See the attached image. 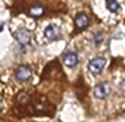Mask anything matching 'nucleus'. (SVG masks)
<instances>
[{
    "mask_svg": "<svg viewBox=\"0 0 125 122\" xmlns=\"http://www.w3.org/2000/svg\"><path fill=\"white\" fill-rule=\"evenodd\" d=\"M3 27H4V22H1V21H0V31L3 30Z\"/></svg>",
    "mask_w": 125,
    "mask_h": 122,
    "instance_id": "13",
    "label": "nucleus"
},
{
    "mask_svg": "<svg viewBox=\"0 0 125 122\" xmlns=\"http://www.w3.org/2000/svg\"><path fill=\"white\" fill-rule=\"evenodd\" d=\"M14 77L20 83H27L32 77V67L30 65H20L14 70Z\"/></svg>",
    "mask_w": 125,
    "mask_h": 122,
    "instance_id": "2",
    "label": "nucleus"
},
{
    "mask_svg": "<svg viewBox=\"0 0 125 122\" xmlns=\"http://www.w3.org/2000/svg\"><path fill=\"white\" fill-rule=\"evenodd\" d=\"M44 37L48 41H58V39L62 38V32H61V28L58 27L56 24H49L46 25V28L44 30Z\"/></svg>",
    "mask_w": 125,
    "mask_h": 122,
    "instance_id": "4",
    "label": "nucleus"
},
{
    "mask_svg": "<svg viewBox=\"0 0 125 122\" xmlns=\"http://www.w3.org/2000/svg\"><path fill=\"white\" fill-rule=\"evenodd\" d=\"M105 65H107V59H105L104 56H96V58H93V59L89 62L87 69H89V72H90L91 74L98 76V74H101L103 73Z\"/></svg>",
    "mask_w": 125,
    "mask_h": 122,
    "instance_id": "1",
    "label": "nucleus"
},
{
    "mask_svg": "<svg viewBox=\"0 0 125 122\" xmlns=\"http://www.w3.org/2000/svg\"><path fill=\"white\" fill-rule=\"evenodd\" d=\"M105 6H107V9L111 11V13H118V11L121 10V6L122 4H121L119 1H107Z\"/></svg>",
    "mask_w": 125,
    "mask_h": 122,
    "instance_id": "9",
    "label": "nucleus"
},
{
    "mask_svg": "<svg viewBox=\"0 0 125 122\" xmlns=\"http://www.w3.org/2000/svg\"><path fill=\"white\" fill-rule=\"evenodd\" d=\"M3 107H4V105H3V101L0 100V112L3 111Z\"/></svg>",
    "mask_w": 125,
    "mask_h": 122,
    "instance_id": "12",
    "label": "nucleus"
},
{
    "mask_svg": "<svg viewBox=\"0 0 125 122\" xmlns=\"http://www.w3.org/2000/svg\"><path fill=\"white\" fill-rule=\"evenodd\" d=\"M90 24V18L86 13H77L74 16V25L77 30H86Z\"/></svg>",
    "mask_w": 125,
    "mask_h": 122,
    "instance_id": "7",
    "label": "nucleus"
},
{
    "mask_svg": "<svg viewBox=\"0 0 125 122\" xmlns=\"http://www.w3.org/2000/svg\"><path fill=\"white\" fill-rule=\"evenodd\" d=\"M13 37L16 39L20 46H28L31 44V39H32V35H31V31L27 30V28H18L16 32L13 34Z\"/></svg>",
    "mask_w": 125,
    "mask_h": 122,
    "instance_id": "3",
    "label": "nucleus"
},
{
    "mask_svg": "<svg viewBox=\"0 0 125 122\" xmlns=\"http://www.w3.org/2000/svg\"><path fill=\"white\" fill-rule=\"evenodd\" d=\"M62 61H63V65L69 69H73L77 63H79V56L74 51H66L62 56Z\"/></svg>",
    "mask_w": 125,
    "mask_h": 122,
    "instance_id": "5",
    "label": "nucleus"
},
{
    "mask_svg": "<svg viewBox=\"0 0 125 122\" xmlns=\"http://www.w3.org/2000/svg\"><path fill=\"white\" fill-rule=\"evenodd\" d=\"M93 41H94V45H96V46H100L101 42L104 41V32H103V31H97V32L93 35Z\"/></svg>",
    "mask_w": 125,
    "mask_h": 122,
    "instance_id": "10",
    "label": "nucleus"
},
{
    "mask_svg": "<svg viewBox=\"0 0 125 122\" xmlns=\"http://www.w3.org/2000/svg\"><path fill=\"white\" fill-rule=\"evenodd\" d=\"M119 93H121V94L122 95H125V80H122V81H121V83H119Z\"/></svg>",
    "mask_w": 125,
    "mask_h": 122,
    "instance_id": "11",
    "label": "nucleus"
},
{
    "mask_svg": "<svg viewBox=\"0 0 125 122\" xmlns=\"http://www.w3.org/2000/svg\"><path fill=\"white\" fill-rule=\"evenodd\" d=\"M110 93H111V87H110V84H108L107 81H101V83H98L96 87H94V97H96V98L103 100V98L108 97Z\"/></svg>",
    "mask_w": 125,
    "mask_h": 122,
    "instance_id": "6",
    "label": "nucleus"
},
{
    "mask_svg": "<svg viewBox=\"0 0 125 122\" xmlns=\"http://www.w3.org/2000/svg\"><path fill=\"white\" fill-rule=\"evenodd\" d=\"M44 13H45V7H44V6H41V4H34L31 9H30V16L35 17V18L41 17Z\"/></svg>",
    "mask_w": 125,
    "mask_h": 122,
    "instance_id": "8",
    "label": "nucleus"
}]
</instances>
